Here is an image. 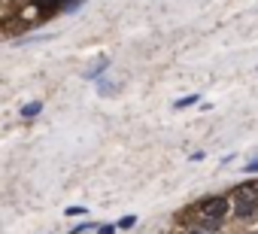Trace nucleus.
<instances>
[{
    "instance_id": "9d476101",
    "label": "nucleus",
    "mask_w": 258,
    "mask_h": 234,
    "mask_svg": "<svg viewBox=\"0 0 258 234\" xmlns=\"http://www.w3.org/2000/svg\"><path fill=\"white\" fill-rule=\"evenodd\" d=\"M85 231H91V225H76V228H73L70 234H85Z\"/></svg>"
},
{
    "instance_id": "6e6552de",
    "label": "nucleus",
    "mask_w": 258,
    "mask_h": 234,
    "mask_svg": "<svg viewBox=\"0 0 258 234\" xmlns=\"http://www.w3.org/2000/svg\"><path fill=\"white\" fill-rule=\"evenodd\" d=\"M85 213V207H67V216H82Z\"/></svg>"
},
{
    "instance_id": "f257e3e1",
    "label": "nucleus",
    "mask_w": 258,
    "mask_h": 234,
    "mask_svg": "<svg viewBox=\"0 0 258 234\" xmlns=\"http://www.w3.org/2000/svg\"><path fill=\"white\" fill-rule=\"evenodd\" d=\"M228 210H231V198H225V195H213V198H204L198 207H195V219L204 225V231H216L219 225H222V219L228 216Z\"/></svg>"
},
{
    "instance_id": "f8f14e48",
    "label": "nucleus",
    "mask_w": 258,
    "mask_h": 234,
    "mask_svg": "<svg viewBox=\"0 0 258 234\" xmlns=\"http://www.w3.org/2000/svg\"><path fill=\"white\" fill-rule=\"evenodd\" d=\"M188 234H210V231H204V228H191Z\"/></svg>"
},
{
    "instance_id": "39448f33",
    "label": "nucleus",
    "mask_w": 258,
    "mask_h": 234,
    "mask_svg": "<svg viewBox=\"0 0 258 234\" xmlns=\"http://www.w3.org/2000/svg\"><path fill=\"white\" fill-rule=\"evenodd\" d=\"M198 100H201V97H198V94H185V97H179V100H176V103H173V106H176V109H182V106H195V103H198Z\"/></svg>"
},
{
    "instance_id": "9b49d317",
    "label": "nucleus",
    "mask_w": 258,
    "mask_h": 234,
    "mask_svg": "<svg viewBox=\"0 0 258 234\" xmlns=\"http://www.w3.org/2000/svg\"><path fill=\"white\" fill-rule=\"evenodd\" d=\"M97 231H100V234H115V228H112V225H100Z\"/></svg>"
},
{
    "instance_id": "1a4fd4ad",
    "label": "nucleus",
    "mask_w": 258,
    "mask_h": 234,
    "mask_svg": "<svg viewBox=\"0 0 258 234\" xmlns=\"http://www.w3.org/2000/svg\"><path fill=\"white\" fill-rule=\"evenodd\" d=\"M246 173H258V155H255V161L246 164Z\"/></svg>"
},
{
    "instance_id": "20e7f679",
    "label": "nucleus",
    "mask_w": 258,
    "mask_h": 234,
    "mask_svg": "<svg viewBox=\"0 0 258 234\" xmlns=\"http://www.w3.org/2000/svg\"><path fill=\"white\" fill-rule=\"evenodd\" d=\"M106 67H109V61H106V58H103V61H100V64H97V67H91V70H85V79H97V76H100V73H103V70H106Z\"/></svg>"
},
{
    "instance_id": "7ed1b4c3",
    "label": "nucleus",
    "mask_w": 258,
    "mask_h": 234,
    "mask_svg": "<svg viewBox=\"0 0 258 234\" xmlns=\"http://www.w3.org/2000/svg\"><path fill=\"white\" fill-rule=\"evenodd\" d=\"M40 109H43V103H40V100L25 103V106H22V119H34V115H40Z\"/></svg>"
},
{
    "instance_id": "423d86ee",
    "label": "nucleus",
    "mask_w": 258,
    "mask_h": 234,
    "mask_svg": "<svg viewBox=\"0 0 258 234\" xmlns=\"http://www.w3.org/2000/svg\"><path fill=\"white\" fill-rule=\"evenodd\" d=\"M134 225H137V219H134V216H124V219L118 222V228H134Z\"/></svg>"
},
{
    "instance_id": "0eeeda50",
    "label": "nucleus",
    "mask_w": 258,
    "mask_h": 234,
    "mask_svg": "<svg viewBox=\"0 0 258 234\" xmlns=\"http://www.w3.org/2000/svg\"><path fill=\"white\" fill-rule=\"evenodd\" d=\"M112 85L115 82H100V94H112Z\"/></svg>"
},
{
    "instance_id": "f03ea898",
    "label": "nucleus",
    "mask_w": 258,
    "mask_h": 234,
    "mask_svg": "<svg viewBox=\"0 0 258 234\" xmlns=\"http://www.w3.org/2000/svg\"><path fill=\"white\" fill-rule=\"evenodd\" d=\"M231 210L243 219L258 210V183H243L231 192Z\"/></svg>"
}]
</instances>
